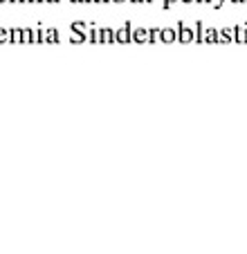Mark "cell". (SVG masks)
<instances>
[{
    "label": "cell",
    "instance_id": "cell-17",
    "mask_svg": "<svg viewBox=\"0 0 247 254\" xmlns=\"http://www.w3.org/2000/svg\"><path fill=\"white\" fill-rule=\"evenodd\" d=\"M225 2H229V0H209V5L214 7V9H220V7L225 5Z\"/></svg>",
    "mask_w": 247,
    "mask_h": 254
},
{
    "label": "cell",
    "instance_id": "cell-8",
    "mask_svg": "<svg viewBox=\"0 0 247 254\" xmlns=\"http://www.w3.org/2000/svg\"><path fill=\"white\" fill-rule=\"evenodd\" d=\"M99 43H115V29L99 27Z\"/></svg>",
    "mask_w": 247,
    "mask_h": 254
},
{
    "label": "cell",
    "instance_id": "cell-1",
    "mask_svg": "<svg viewBox=\"0 0 247 254\" xmlns=\"http://www.w3.org/2000/svg\"><path fill=\"white\" fill-rule=\"evenodd\" d=\"M175 29H178V43H191L193 41V27L187 25L184 21L175 23Z\"/></svg>",
    "mask_w": 247,
    "mask_h": 254
},
{
    "label": "cell",
    "instance_id": "cell-6",
    "mask_svg": "<svg viewBox=\"0 0 247 254\" xmlns=\"http://www.w3.org/2000/svg\"><path fill=\"white\" fill-rule=\"evenodd\" d=\"M193 43H205V23L202 21L193 23Z\"/></svg>",
    "mask_w": 247,
    "mask_h": 254
},
{
    "label": "cell",
    "instance_id": "cell-23",
    "mask_svg": "<svg viewBox=\"0 0 247 254\" xmlns=\"http://www.w3.org/2000/svg\"><path fill=\"white\" fill-rule=\"evenodd\" d=\"M128 2H133V5H137V2H144V0H128Z\"/></svg>",
    "mask_w": 247,
    "mask_h": 254
},
{
    "label": "cell",
    "instance_id": "cell-16",
    "mask_svg": "<svg viewBox=\"0 0 247 254\" xmlns=\"http://www.w3.org/2000/svg\"><path fill=\"white\" fill-rule=\"evenodd\" d=\"M9 29H5V27H0V43H9Z\"/></svg>",
    "mask_w": 247,
    "mask_h": 254
},
{
    "label": "cell",
    "instance_id": "cell-21",
    "mask_svg": "<svg viewBox=\"0 0 247 254\" xmlns=\"http://www.w3.org/2000/svg\"><path fill=\"white\" fill-rule=\"evenodd\" d=\"M11 2H14V5H23V0H11Z\"/></svg>",
    "mask_w": 247,
    "mask_h": 254
},
{
    "label": "cell",
    "instance_id": "cell-10",
    "mask_svg": "<svg viewBox=\"0 0 247 254\" xmlns=\"http://www.w3.org/2000/svg\"><path fill=\"white\" fill-rule=\"evenodd\" d=\"M205 43H218V29L216 27H205Z\"/></svg>",
    "mask_w": 247,
    "mask_h": 254
},
{
    "label": "cell",
    "instance_id": "cell-29",
    "mask_svg": "<svg viewBox=\"0 0 247 254\" xmlns=\"http://www.w3.org/2000/svg\"><path fill=\"white\" fill-rule=\"evenodd\" d=\"M83 2H90V5H92V0H83Z\"/></svg>",
    "mask_w": 247,
    "mask_h": 254
},
{
    "label": "cell",
    "instance_id": "cell-28",
    "mask_svg": "<svg viewBox=\"0 0 247 254\" xmlns=\"http://www.w3.org/2000/svg\"><path fill=\"white\" fill-rule=\"evenodd\" d=\"M32 2H34V5H38V2H41V0H32Z\"/></svg>",
    "mask_w": 247,
    "mask_h": 254
},
{
    "label": "cell",
    "instance_id": "cell-2",
    "mask_svg": "<svg viewBox=\"0 0 247 254\" xmlns=\"http://www.w3.org/2000/svg\"><path fill=\"white\" fill-rule=\"evenodd\" d=\"M131 29H133L131 21H126L119 29H115V43H131Z\"/></svg>",
    "mask_w": 247,
    "mask_h": 254
},
{
    "label": "cell",
    "instance_id": "cell-26",
    "mask_svg": "<svg viewBox=\"0 0 247 254\" xmlns=\"http://www.w3.org/2000/svg\"><path fill=\"white\" fill-rule=\"evenodd\" d=\"M112 2H128V0H112Z\"/></svg>",
    "mask_w": 247,
    "mask_h": 254
},
{
    "label": "cell",
    "instance_id": "cell-5",
    "mask_svg": "<svg viewBox=\"0 0 247 254\" xmlns=\"http://www.w3.org/2000/svg\"><path fill=\"white\" fill-rule=\"evenodd\" d=\"M234 36H236V29H234V27L218 29V43H234Z\"/></svg>",
    "mask_w": 247,
    "mask_h": 254
},
{
    "label": "cell",
    "instance_id": "cell-22",
    "mask_svg": "<svg viewBox=\"0 0 247 254\" xmlns=\"http://www.w3.org/2000/svg\"><path fill=\"white\" fill-rule=\"evenodd\" d=\"M229 2H236V5H241V2H245V0H229Z\"/></svg>",
    "mask_w": 247,
    "mask_h": 254
},
{
    "label": "cell",
    "instance_id": "cell-30",
    "mask_svg": "<svg viewBox=\"0 0 247 254\" xmlns=\"http://www.w3.org/2000/svg\"><path fill=\"white\" fill-rule=\"evenodd\" d=\"M144 2H153V0H144Z\"/></svg>",
    "mask_w": 247,
    "mask_h": 254
},
{
    "label": "cell",
    "instance_id": "cell-7",
    "mask_svg": "<svg viewBox=\"0 0 247 254\" xmlns=\"http://www.w3.org/2000/svg\"><path fill=\"white\" fill-rule=\"evenodd\" d=\"M70 29H72L74 34H81V36H85V41H88V23L85 21H74L72 25H70Z\"/></svg>",
    "mask_w": 247,
    "mask_h": 254
},
{
    "label": "cell",
    "instance_id": "cell-4",
    "mask_svg": "<svg viewBox=\"0 0 247 254\" xmlns=\"http://www.w3.org/2000/svg\"><path fill=\"white\" fill-rule=\"evenodd\" d=\"M160 41H162V43H173V41H178V29H175V27H164L162 34H160Z\"/></svg>",
    "mask_w": 247,
    "mask_h": 254
},
{
    "label": "cell",
    "instance_id": "cell-27",
    "mask_svg": "<svg viewBox=\"0 0 247 254\" xmlns=\"http://www.w3.org/2000/svg\"><path fill=\"white\" fill-rule=\"evenodd\" d=\"M2 2H11V0H0V5H2Z\"/></svg>",
    "mask_w": 247,
    "mask_h": 254
},
{
    "label": "cell",
    "instance_id": "cell-18",
    "mask_svg": "<svg viewBox=\"0 0 247 254\" xmlns=\"http://www.w3.org/2000/svg\"><path fill=\"white\" fill-rule=\"evenodd\" d=\"M175 2H178V0H164V2H162V7H164V9H171V7H173Z\"/></svg>",
    "mask_w": 247,
    "mask_h": 254
},
{
    "label": "cell",
    "instance_id": "cell-12",
    "mask_svg": "<svg viewBox=\"0 0 247 254\" xmlns=\"http://www.w3.org/2000/svg\"><path fill=\"white\" fill-rule=\"evenodd\" d=\"M88 43H99V27L95 23H90V29H88Z\"/></svg>",
    "mask_w": 247,
    "mask_h": 254
},
{
    "label": "cell",
    "instance_id": "cell-20",
    "mask_svg": "<svg viewBox=\"0 0 247 254\" xmlns=\"http://www.w3.org/2000/svg\"><path fill=\"white\" fill-rule=\"evenodd\" d=\"M180 2H187V5H189V2H198V0H180Z\"/></svg>",
    "mask_w": 247,
    "mask_h": 254
},
{
    "label": "cell",
    "instance_id": "cell-9",
    "mask_svg": "<svg viewBox=\"0 0 247 254\" xmlns=\"http://www.w3.org/2000/svg\"><path fill=\"white\" fill-rule=\"evenodd\" d=\"M236 36H234V43H247V27L245 25H236Z\"/></svg>",
    "mask_w": 247,
    "mask_h": 254
},
{
    "label": "cell",
    "instance_id": "cell-15",
    "mask_svg": "<svg viewBox=\"0 0 247 254\" xmlns=\"http://www.w3.org/2000/svg\"><path fill=\"white\" fill-rule=\"evenodd\" d=\"M160 34H162V29H158V27L148 29V43H158L160 41Z\"/></svg>",
    "mask_w": 247,
    "mask_h": 254
},
{
    "label": "cell",
    "instance_id": "cell-24",
    "mask_svg": "<svg viewBox=\"0 0 247 254\" xmlns=\"http://www.w3.org/2000/svg\"><path fill=\"white\" fill-rule=\"evenodd\" d=\"M29 2H32V0H23V5H29Z\"/></svg>",
    "mask_w": 247,
    "mask_h": 254
},
{
    "label": "cell",
    "instance_id": "cell-14",
    "mask_svg": "<svg viewBox=\"0 0 247 254\" xmlns=\"http://www.w3.org/2000/svg\"><path fill=\"white\" fill-rule=\"evenodd\" d=\"M45 43H58V32L54 27H48V29H45Z\"/></svg>",
    "mask_w": 247,
    "mask_h": 254
},
{
    "label": "cell",
    "instance_id": "cell-19",
    "mask_svg": "<svg viewBox=\"0 0 247 254\" xmlns=\"http://www.w3.org/2000/svg\"><path fill=\"white\" fill-rule=\"evenodd\" d=\"M200 5H209V0H198Z\"/></svg>",
    "mask_w": 247,
    "mask_h": 254
},
{
    "label": "cell",
    "instance_id": "cell-13",
    "mask_svg": "<svg viewBox=\"0 0 247 254\" xmlns=\"http://www.w3.org/2000/svg\"><path fill=\"white\" fill-rule=\"evenodd\" d=\"M9 38H11V43H23V29L21 27H11Z\"/></svg>",
    "mask_w": 247,
    "mask_h": 254
},
{
    "label": "cell",
    "instance_id": "cell-11",
    "mask_svg": "<svg viewBox=\"0 0 247 254\" xmlns=\"http://www.w3.org/2000/svg\"><path fill=\"white\" fill-rule=\"evenodd\" d=\"M23 43H36V29L25 27V29H23Z\"/></svg>",
    "mask_w": 247,
    "mask_h": 254
},
{
    "label": "cell",
    "instance_id": "cell-25",
    "mask_svg": "<svg viewBox=\"0 0 247 254\" xmlns=\"http://www.w3.org/2000/svg\"><path fill=\"white\" fill-rule=\"evenodd\" d=\"M70 2H77V5H79V2H83V0H70Z\"/></svg>",
    "mask_w": 247,
    "mask_h": 254
},
{
    "label": "cell",
    "instance_id": "cell-3",
    "mask_svg": "<svg viewBox=\"0 0 247 254\" xmlns=\"http://www.w3.org/2000/svg\"><path fill=\"white\" fill-rule=\"evenodd\" d=\"M131 41L133 43H148V29H144V27H133Z\"/></svg>",
    "mask_w": 247,
    "mask_h": 254
}]
</instances>
